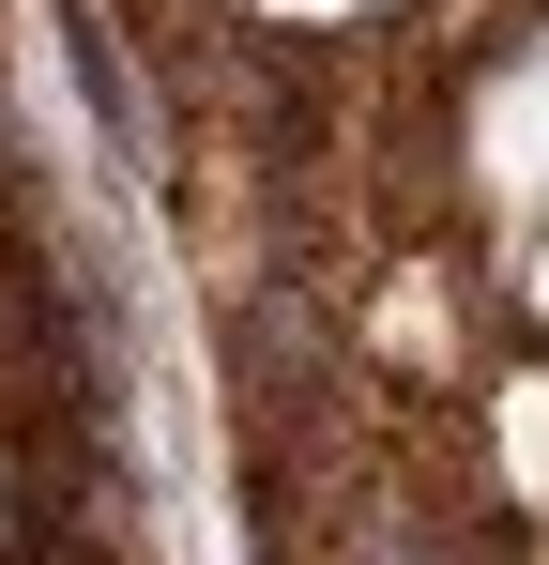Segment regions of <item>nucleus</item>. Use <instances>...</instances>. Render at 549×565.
<instances>
[{"label": "nucleus", "instance_id": "obj_2", "mask_svg": "<svg viewBox=\"0 0 549 565\" xmlns=\"http://www.w3.org/2000/svg\"><path fill=\"white\" fill-rule=\"evenodd\" d=\"M504 459H519V489L549 504V382H519V397H504Z\"/></svg>", "mask_w": 549, "mask_h": 565}, {"label": "nucleus", "instance_id": "obj_1", "mask_svg": "<svg viewBox=\"0 0 549 565\" xmlns=\"http://www.w3.org/2000/svg\"><path fill=\"white\" fill-rule=\"evenodd\" d=\"M488 169H504V199H549V62H535V93L488 122Z\"/></svg>", "mask_w": 549, "mask_h": 565}, {"label": "nucleus", "instance_id": "obj_3", "mask_svg": "<svg viewBox=\"0 0 549 565\" xmlns=\"http://www.w3.org/2000/svg\"><path fill=\"white\" fill-rule=\"evenodd\" d=\"M535 306H549V260H535Z\"/></svg>", "mask_w": 549, "mask_h": 565}]
</instances>
